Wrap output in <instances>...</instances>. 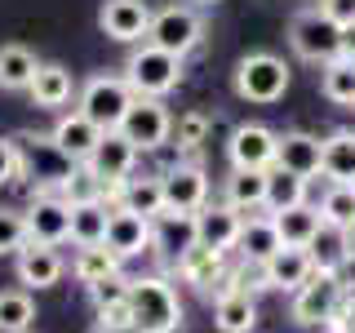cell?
<instances>
[{"label":"cell","mask_w":355,"mask_h":333,"mask_svg":"<svg viewBox=\"0 0 355 333\" xmlns=\"http://www.w3.org/2000/svg\"><path fill=\"white\" fill-rule=\"evenodd\" d=\"M116 271H120V258L107 249V244H80L76 258H71V275L80 284H98V280H107V275H116Z\"/></svg>","instance_id":"cell-30"},{"label":"cell","mask_w":355,"mask_h":333,"mask_svg":"<svg viewBox=\"0 0 355 333\" xmlns=\"http://www.w3.org/2000/svg\"><path fill=\"white\" fill-rule=\"evenodd\" d=\"M205 133H209V116H205V111H187V116L173 125L178 147H187V151H196L200 142H205Z\"/></svg>","instance_id":"cell-40"},{"label":"cell","mask_w":355,"mask_h":333,"mask_svg":"<svg viewBox=\"0 0 355 333\" xmlns=\"http://www.w3.org/2000/svg\"><path fill=\"white\" fill-rule=\"evenodd\" d=\"M151 227H155V240H151V249L169 253L173 262H178V258H182V253L196 244V214H169V209H164V214L155 218Z\"/></svg>","instance_id":"cell-25"},{"label":"cell","mask_w":355,"mask_h":333,"mask_svg":"<svg viewBox=\"0 0 355 333\" xmlns=\"http://www.w3.org/2000/svg\"><path fill=\"white\" fill-rule=\"evenodd\" d=\"M320 14L333 18L338 27H351L355 22V0H320Z\"/></svg>","instance_id":"cell-42"},{"label":"cell","mask_w":355,"mask_h":333,"mask_svg":"<svg viewBox=\"0 0 355 333\" xmlns=\"http://www.w3.org/2000/svg\"><path fill=\"white\" fill-rule=\"evenodd\" d=\"M320 94L338 107H355V62H347V58L324 62V71H320Z\"/></svg>","instance_id":"cell-36"},{"label":"cell","mask_w":355,"mask_h":333,"mask_svg":"<svg viewBox=\"0 0 355 333\" xmlns=\"http://www.w3.org/2000/svg\"><path fill=\"white\" fill-rule=\"evenodd\" d=\"M120 133L133 142L138 151H160L173 138V116L160 98H133V107L120 120Z\"/></svg>","instance_id":"cell-7"},{"label":"cell","mask_w":355,"mask_h":333,"mask_svg":"<svg viewBox=\"0 0 355 333\" xmlns=\"http://www.w3.org/2000/svg\"><path fill=\"white\" fill-rule=\"evenodd\" d=\"M27 94H31V103H36V107L58 111V107L71 103L76 80H71V71H67L62 62H40L36 76H31V85H27Z\"/></svg>","instance_id":"cell-21"},{"label":"cell","mask_w":355,"mask_h":333,"mask_svg":"<svg viewBox=\"0 0 355 333\" xmlns=\"http://www.w3.org/2000/svg\"><path fill=\"white\" fill-rule=\"evenodd\" d=\"M129 107H133V89H129L125 76H89L80 85V103H76V111L89 116L103 133L120 129Z\"/></svg>","instance_id":"cell-3"},{"label":"cell","mask_w":355,"mask_h":333,"mask_svg":"<svg viewBox=\"0 0 355 333\" xmlns=\"http://www.w3.org/2000/svg\"><path fill=\"white\" fill-rule=\"evenodd\" d=\"M89 289V302H94L98 311H107V307H120V302H129V289L133 280L125 271H116V275H107V280H98V284H85Z\"/></svg>","instance_id":"cell-38"},{"label":"cell","mask_w":355,"mask_h":333,"mask_svg":"<svg viewBox=\"0 0 355 333\" xmlns=\"http://www.w3.org/2000/svg\"><path fill=\"white\" fill-rule=\"evenodd\" d=\"M49 138H53V147H58L71 164H80V160H89V155H94L98 138H103V129H98L89 116H80V111H67V116H58V125H53Z\"/></svg>","instance_id":"cell-18"},{"label":"cell","mask_w":355,"mask_h":333,"mask_svg":"<svg viewBox=\"0 0 355 333\" xmlns=\"http://www.w3.org/2000/svg\"><path fill=\"white\" fill-rule=\"evenodd\" d=\"M288 89V67L275 53H244L236 62V94L244 103H280Z\"/></svg>","instance_id":"cell-4"},{"label":"cell","mask_w":355,"mask_h":333,"mask_svg":"<svg viewBox=\"0 0 355 333\" xmlns=\"http://www.w3.org/2000/svg\"><path fill=\"white\" fill-rule=\"evenodd\" d=\"M129 311H133V329H142V333H178L182 329V302H178L173 284L160 280V275L133 280Z\"/></svg>","instance_id":"cell-1"},{"label":"cell","mask_w":355,"mask_h":333,"mask_svg":"<svg viewBox=\"0 0 355 333\" xmlns=\"http://www.w3.org/2000/svg\"><path fill=\"white\" fill-rule=\"evenodd\" d=\"M280 231H275V218L266 214V218H244V231H240V240H236V249L244 253L249 262H266L275 249H280Z\"/></svg>","instance_id":"cell-27"},{"label":"cell","mask_w":355,"mask_h":333,"mask_svg":"<svg viewBox=\"0 0 355 333\" xmlns=\"http://www.w3.org/2000/svg\"><path fill=\"white\" fill-rule=\"evenodd\" d=\"M173 266H178V275H182L187 284L200 289V293H218L222 275H227V253L205 249V244H191V249H187Z\"/></svg>","instance_id":"cell-20"},{"label":"cell","mask_w":355,"mask_h":333,"mask_svg":"<svg viewBox=\"0 0 355 333\" xmlns=\"http://www.w3.org/2000/svg\"><path fill=\"white\" fill-rule=\"evenodd\" d=\"M275 169L297 173V178H315L320 173V138H311V133H280Z\"/></svg>","instance_id":"cell-22"},{"label":"cell","mask_w":355,"mask_h":333,"mask_svg":"<svg viewBox=\"0 0 355 333\" xmlns=\"http://www.w3.org/2000/svg\"><path fill=\"white\" fill-rule=\"evenodd\" d=\"M338 36L342 27L333 18H324L320 9H302L293 22H288V44H293V53L302 62H333L338 58Z\"/></svg>","instance_id":"cell-6"},{"label":"cell","mask_w":355,"mask_h":333,"mask_svg":"<svg viewBox=\"0 0 355 333\" xmlns=\"http://www.w3.org/2000/svg\"><path fill=\"white\" fill-rule=\"evenodd\" d=\"M14 271H18V284H27V289H53V284L62 280L67 262H62V253L53 249V244H31L27 240L18 249Z\"/></svg>","instance_id":"cell-17"},{"label":"cell","mask_w":355,"mask_h":333,"mask_svg":"<svg viewBox=\"0 0 355 333\" xmlns=\"http://www.w3.org/2000/svg\"><path fill=\"white\" fill-rule=\"evenodd\" d=\"M342 307V275L333 271H311V280L293 293V320L302 329H315V325H329Z\"/></svg>","instance_id":"cell-8"},{"label":"cell","mask_w":355,"mask_h":333,"mask_svg":"<svg viewBox=\"0 0 355 333\" xmlns=\"http://www.w3.org/2000/svg\"><path fill=\"white\" fill-rule=\"evenodd\" d=\"M266 178H271V169H231L227 178V205L231 209H240L244 218L249 214H258V209H266Z\"/></svg>","instance_id":"cell-24"},{"label":"cell","mask_w":355,"mask_h":333,"mask_svg":"<svg viewBox=\"0 0 355 333\" xmlns=\"http://www.w3.org/2000/svg\"><path fill=\"white\" fill-rule=\"evenodd\" d=\"M164 182V209L169 214H200L209 205V178L200 164H173L169 173H160Z\"/></svg>","instance_id":"cell-12"},{"label":"cell","mask_w":355,"mask_h":333,"mask_svg":"<svg viewBox=\"0 0 355 333\" xmlns=\"http://www.w3.org/2000/svg\"><path fill=\"white\" fill-rule=\"evenodd\" d=\"M297 205H306V178L271 169V178H266V209L284 214V209H297Z\"/></svg>","instance_id":"cell-35"},{"label":"cell","mask_w":355,"mask_h":333,"mask_svg":"<svg viewBox=\"0 0 355 333\" xmlns=\"http://www.w3.org/2000/svg\"><path fill=\"white\" fill-rule=\"evenodd\" d=\"M320 222L338 231L355 227V182H329L324 200H320Z\"/></svg>","instance_id":"cell-32"},{"label":"cell","mask_w":355,"mask_h":333,"mask_svg":"<svg viewBox=\"0 0 355 333\" xmlns=\"http://www.w3.org/2000/svg\"><path fill=\"white\" fill-rule=\"evenodd\" d=\"M125 80L133 89V98H164L182 80V58H173V53H164V49L142 40L125 62Z\"/></svg>","instance_id":"cell-2"},{"label":"cell","mask_w":355,"mask_h":333,"mask_svg":"<svg viewBox=\"0 0 355 333\" xmlns=\"http://www.w3.org/2000/svg\"><path fill=\"white\" fill-rule=\"evenodd\" d=\"M151 240H155L151 218L133 214V209H125V205L111 209V218H107V240H103V244L116 253L120 262H125V258H138V253H147Z\"/></svg>","instance_id":"cell-11"},{"label":"cell","mask_w":355,"mask_h":333,"mask_svg":"<svg viewBox=\"0 0 355 333\" xmlns=\"http://www.w3.org/2000/svg\"><path fill=\"white\" fill-rule=\"evenodd\" d=\"M214 325L222 333H253L258 325V302L244 284H231V289H218L214 298Z\"/></svg>","instance_id":"cell-19"},{"label":"cell","mask_w":355,"mask_h":333,"mask_svg":"<svg viewBox=\"0 0 355 333\" xmlns=\"http://www.w3.org/2000/svg\"><path fill=\"white\" fill-rule=\"evenodd\" d=\"M133 164H138V147H133L120 129L103 133V138H98V147H94V155H89V169L103 178L111 191H116V187L133 173Z\"/></svg>","instance_id":"cell-14"},{"label":"cell","mask_w":355,"mask_h":333,"mask_svg":"<svg viewBox=\"0 0 355 333\" xmlns=\"http://www.w3.org/2000/svg\"><path fill=\"white\" fill-rule=\"evenodd\" d=\"M200 36H205V22H200V14L191 5L160 9V14H151V27H147V44L173 53V58H187V53L200 44Z\"/></svg>","instance_id":"cell-5"},{"label":"cell","mask_w":355,"mask_h":333,"mask_svg":"<svg viewBox=\"0 0 355 333\" xmlns=\"http://www.w3.org/2000/svg\"><path fill=\"white\" fill-rule=\"evenodd\" d=\"M196 5H218V0H196Z\"/></svg>","instance_id":"cell-46"},{"label":"cell","mask_w":355,"mask_h":333,"mask_svg":"<svg viewBox=\"0 0 355 333\" xmlns=\"http://www.w3.org/2000/svg\"><path fill=\"white\" fill-rule=\"evenodd\" d=\"M36 302L27 289H0V333H31Z\"/></svg>","instance_id":"cell-33"},{"label":"cell","mask_w":355,"mask_h":333,"mask_svg":"<svg viewBox=\"0 0 355 333\" xmlns=\"http://www.w3.org/2000/svg\"><path fill=\"white\" fill-rule=\"evenodd\" d=\"M36 67H40V58L27 44H0V89H9V94L27 89L31 76H36Z\"/></svg>","instance_id":"cell-28"},{"label":"cell","mask_w":355,"mask_h":333,"mask_svg":"<svg viewBox=\"0 0 355 333\" xmlns=\"http://www.w3.org/2000/svg\"><path fill=\"white\" fill-rule=\"evenodd\" d=\"M116 205H125V209H133V214H142V218H160L164 214V182L160 178H125V182L116 187Z\"/></svg>","instance_id":"cell-26"},{"label":"cell","mask_w":355,"mask_h":333,"mask_svg":"<svg viewBox=\"0 0 355 333\" xmlns=\"http://www.w3.org/2000/svg\"><path fill=\"white\" fill-rule=\"evenodd\" d=\"M107 200H85V205H71V240L76 244H103L107 240Z\"/></svg>","instance_id":"cell-31"},{"label":"cell","mask_w":355,"mask_h":333,"mask_svg":"<svg viewBox=\"0 0 355 333\" xmlns=\"http://www.w3.org/2000/svg\"><path fill=\"white\" fill-rule=\"evenodd\" d=\"M338 58L355 62V22H351V27H342V36H338Z\"/></svg>","instance_id":"cell-44"},{"label":"cell","mask_w":355,"mask_h":333,"mask_svg":"<svg viewBox=\"0 0 355 333\" xmlns=\"http://www.w3.org/2000/svg\"><path fill=\"white\" fill-rule=\"evenodd\" d=\"M306 249H311V262H315V271H333V275H338L342 266H347V258H351L347 231H338V227H320V236L311 240Z\"/></svg>","instance_id":"cell-34"},{"label":"cell","mask_w":355,"mask_h":333,"mask_svg":"<svg viewBox=\"0 0 355 333\" xmlns=\"http://www.w3.org/2000/svg\"><path fill=\"white\" fill-rule=\"evenodd\" d=\"M275 142H280V133H271L266 125H240L227 142L231 169H275Z\"/></svg>","instance_id":"cell-13"},{"label":"cell","mask_w":355,"mask_h":333,"mask_svg":"<svg viewBox=\"0 0 355 333\" xmlns=\"http://www.w3.org/2000/svg\"><path fill=\"white\" fill-rule=\"evenodd\" d=\"M67 205H85V200H107V182L89 169V160L71 164V173L62 178V191H58Z\"/></svg>","instance_id":"cell-37"},{"label":"cell","mask_w":355,"mask_h":333,"mask_svg":"<svg viewBox=\"0 0 355 333\" xmlns=\"http://www.w3.org/2000/svg\"><path fill=\"white\" fill-rule=\"evenodd\" d=\"M18 182V142L14 138H0V187Z\"/></svg>","instance_id":"cell-41"},{"label":"cell","mask_w":355,"mask_h":333,"mask_svg":"<svg viewBox=\"0 0 355 333\" xmlns=\"http://www.w3.org/2000/svg\"><path fill=\"white\" fill-rule=\"evenodd\" d=\"M94 333H142V329H133V325H98Z\"/></svg>","instance_id":"cell-45"},{"label":"cell","mask_w":355,"mask_h":333,"mask_svg":"<svg viewBox=\"0 0 355 333\" xmlns=\"http://www.w3.org/2000/svg\"><path fill=\"white\" fill-rule=\"evenodd\" d=\"M98 27H103V36L116 40V44H138V40H147L151 9H147V0H103Z\"/></svg>","instance_id":"cell-10"},{"label":"cell","mask_w":355,"mask_h":333,"mask_svg":"<svg viewBox=\"0 0 355 333\" xmlns=\"http://www.w3.org/2000/svg\"><path fill=\"white\" fill-rule=\"evenodd\" d=\"M311 271H315V262H311V249H297V244H280V249L271 253V258L262 262V284L266 289H284V293H297Z\"/></svg>","instance_id":"cell-16"},{"label":"cell","mask_w":355,"mask_h":333,"mask_svg":"<svg viewBox=\"0 0 355 333\" xmlns=\"http://www.w3.org/2000/svg\"><path fill=\"white\" fill-rule=\"evenodd\" d=\"M98 325H133V311H129V302H120V307H107V311H98Z\"/></svg>","instance_id":"cell-43"},{"label":"cell","mask_w":355,"mask_h":333,"mask_svg":"<svg viewBox=\"0 0 355 333\" xmlns=\"http://www.w3.org/2000/svg\"><path fill=\"white\" fill-rule=\"evenodd\" d=\"M240 231H244V214L231 209L227 200L222 205H205L196 214V244H205V249H218V253L236 249Z\"/></svg>","instance_id":"cell-15"},{"label":"cell","mask_w":355,"mask_h":333,"mask_svg":"<svg viewBox=\"0 0 355 333\" xmlns=\"http://www.w3.org/2000/svg\"><path fill=\"white\" fill-rule=\"evenodd\" d=\"M22 222H27L31 244H53L58 249L62 240H71V205L58 191H40L31 200V209L22 214Z\"/></svg>","instance_id":"cell-9"},{"label":"cell","mask_w":355,"mask_h":333,"mask_svg":"<svg viewBox=\"0 0 355 333\" xmlns=\"http://www.w3.org/2000/svg\"><path fill=\"white\" fill-rule=\"evenodd\" d=\"M275 218V231H280V240L284 244H297V249H306L311 240L320 236V209H311V205H297V209H284V214H271Z\"/></svg>","instance_id":"cell-29"},{"label":"cell","mask_w":355,"mask_h":333,"mask_svg":"<svg viewBox=\"0 0 355 333\" xmlns=\"http://www.w3.org/2000/svg\"><path fill=\"white\" fill-rule=\"evenodd\" d=\"M320 173L329 182H355V133L338 129L320 142Z\"/></svg>","instance_id":"cell-23"},{"label":"cell","mask_w":355,"mask_h":333,"mask_svg":"<svg viewBox=\"0 0 355 333\" xmlns=\"http://www.w3.org/2000/svg\"><path fill=\"white\" fill-rule=\"evenodd\" d=\"M27 244V222H22L18 209L0 205V253H18Z\"/></svg>","instance_id":"cell-39"}]
</instances>
